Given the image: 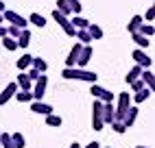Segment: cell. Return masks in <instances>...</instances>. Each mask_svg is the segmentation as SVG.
Here are the masks:
<instances>
[{
	"label": "cell",
	"instance_id": "obj_1",
	"mask_svg": "<svg viewBox=\"0 0 155 148\" xmlns=\"http://www.w3.org/2000/svg\"><path fill=\"white\" fill-rule=\"evenodd\" d=\"M61 76H64L66 81H83V83H96L98 74L96 72H90L85 68H66L64 72H61Z\"/></svg>",
	"mask_w": 155,
	"mask_h": 148
},
{
	"label": "cell",
	"instance_id": "obj_2",
	"mask_svg": "<svg viewBox=\"0 0 155 148\" xmlns=\"http://www.w3.org/2000/svg\"><path fill=\"white\" fill-rule=\"evenodd\" d=\"M103 109H105V102H103V100L96 98L94 102H92V129H94V131H103V126H105Z\"/></svg>",
	"mask_w": 155,
	"mask_h": 148
},
{
	"label": "cell",
	"instance_id": "obj_3",
	"mask_svg": "<svg viewBox=\"0 0 155 148\" xmlns=\"http://www.w3.org/2000/svg\"><path fill=\"white\" fill-rule=\"evenodd\" d=\"M131 94L129 92H120L118 94V98H116V120L118 122H122L125 120V115H127V111H129V107H131Z\"/></svg>",
	"mask_w": 155,
	"mask_h": 148
},
{
	"label": "cell",
	"instance_id": "obj_4",
	"mask_svg": "<svg viewBox=\"0 0 155 148\" xmlns=\"http://www.w3.org/2000/svg\"><path fill=\"white\" fill-rule=\"evenodd\" d=\"M46 87H48V76H46V74H42V76L33 83V96H35V100H42V98H44Z\"/></svg>",
	"mask_w": 155,
	"mask_h": 148
},
{
	"label": "cell",
	"instance_id": "obj_5",
	"mask_svg": "<svg viewBox=\"0 0 155 148\" xmlns=\"http://www.w3.org/2000/svg\"><path fill=\"white\" fill-rule=\"evenodd\" d=\"M131 57H133V61H136L138 66H142L144 70H149V68H151V63H153V59H151L142 48H136V50L131 52Z\"/></svg>",
	"mask_w": 155,
	"mask_h": 148
},
{
	"label": "cell",
	"instance_id": "obj_6",
	"mask_svg": "<svg viewBox=\"0 0 155 148\" xmlns=\"http://www.w3.org/2000/svg\"><path fill=\"white\" fill-rule=\"evenodd\" d=\"M81 50H83V44H81V41L70 48L68 57H66V68H77V61H79V57H81Z\"/></svg>",
	"mask_w": 155,
	"mask_h": 148
},
{
	"label": "cell",
	"instance_id": "obj_7",
	"mask_svg": "<svg viewBox=\"0 0 155 148\" xmlns=\"http://www.w3.org/2000/svg\"><path fill=\"white\" fill-rule=\"evenodd\" d=\"M5 15V22H9V24H13V26H20V28H26V24H28V20H24L20 13H15V11H7L2 13Z\"/></svg>",
	"mask_w": 155,
	"mask_h": 148
},
{
	"label": "cell",
	"instance_id": "obj_8",
	"mask_svg": "<svg viewBox=\"0 0 155 148\" xmlns=\"http://www.w3.org/2000/svg\"><path fill=\"white\" fill-rule=\"evenodd\" d=\"M18 89H20V87H18V83H9V85H7L2 92H0V105H7L11 98H15Z\"/></svg>",
	"mask_w": 155,
	"mask_h": 148
},
{
	"label": "cell",
	"instance_id": "obj_9",
	"mask_svg": "<svg viewBox=\"0 0 155 148\" xmlns=\"http://www.w3.org/2000/svg\"><path fill=\"white\" fill-rule=\"evenodd\" d=\"M31 111L39 113V115H50V113H53V105H46L42 100H33V102H31Z\"/></svg>",
	"mask_w": 155,
	"mask_h": 148
},
{
	"label": "cell",
	"instance_id": "obj_10",
	"mask_svg": "<svg viewBox=\"0 0 155 148\" xmlns=\"http://www.w3.org/2000/svg\"><path fill=\"white\" fill-rule=\"evenodd\" d=\"M15 83H18V87L22 89V92H33V81L28 79V74H26V72H20Z\"/></svg>",
	"mask_w": 155,
	"mask_h": 148
},
{
	"label": "cell",
	"instance_id": "obj_11",
	"mask_svg": "<svg viewBox=\"0 0 155 148\" xmlns=\"http://www.w3.org/2000/svg\"><path fill=\"white\" fill-rule=\"evenodd\" d=\"M31 66H33V55H28V52H24V55L18 57V61H15V68L20 72H26Z\"/></svg>",
	"mask_w": 155,
	"mask_h": 148
},
{
	"label": "cell",
	"instance_id": "obj_12",
	"mask_svg": "<svg viewBox=\"0 0 155 148\" xmlns=\"http://www.w3.org/2000/svg\"><path fill=\"white\" fill-rule=\"evenodd\" d=\"M103 115H105V124H114V122H116V107H114V102H105Z\"/></svg>",
	"mask_w": 155,
	"mask_h": 148
},
{
	"label": "cell",
	"instance_id": "obj_13",
	"mask_svg": "<svg viewBox=\"0 0 155 148\" xmlns=\"http://www.w3.org/2000/svg\"><path fill=\"white\" fill-rule=\"evenodd\" d=\"M138 107H136V105H131V107H129V111H127V115H125V120H122V122H125V126H127V129H129V126H133V124H136V120H138Z\"/></svg>",
	"mask_w": 155,
	"mask_h": 148
},
{
	"label": "cell",
	"instance_id": "obj_14",
	"mask_svg": "<svg viewBox=\"0 0 155 148\" xmlns=\"http://www.w3.org/2000/svg\"><path fill=\"white\" fill-rule=\"evenodd\" d=\"M90 59H92V46H83L81 57H79V61H77V68H85Z\"/></svg>",
	"mask_w": 155,
	"mask_h": 148
},
{
	"label": "cell",
	"instance_id": "obj_15",
	"mask_svg": "<svg viewBox=\"0 0 155 148\" xmlns=\"http://www.w3.org/2000/svg\"><path fill=\"white\" fill-rule=\"evenodd\" d=\"M142 70H144V68H142V66H138V63H136V66H133V68H131V70L127 72V76H125V81H127L129 85H131L133 81H138V79L142 76Z\"/></svg>",
	"mask_w": 155,
	"mask_h": 148
},
{
	"label": "cell",
	"instance_id": "obj_16",
	"mask_svg": "<svg viewBox=\"0 0 155 148\" xmlns=\"http://www.w3.org/2000/svg\"><path fill=\"white\" fill-rule=\"evenodd\" d=\"M70 22H72V26H74L77 31L90 28V24H92V22H87V20H85L83 15H72V18H70Z\"/></svg>",
	"mask_w": 155,
	"mask_h": 148
},
{
	"label": "cell",
	"instance_id": "obj_17",
	"mask_svg": "<svg viewBox=\"0 0 155 148\" xmlns=\"http://www.w3.org/2000/svg\"><path fill=\"white\" fill-rule=\"evenodd\" d=\"M142 24H144V15H133L131 22L127 24V31H129V33H138Z\"/></svg>",
	"mask_w": 155,
	"mask_h": 148
},
{
	"label": "cell",
	"instance_id": "obj_18",
	"mask_svg": "<svg viewBox=\"0 0 155 148\" xmlns=\"http://www.w3.org/2000/svg\"><path fill=\"white\" fill-rule=\"evenodd\" d=\"M142 81L147 83V87H149L151 92H155V72H151V70H142Z\"/></svg>",
	"mask_w": 155,
	"mask_h": 148
},
{
	"label": "cell",
	"instance_id": "obj_19",
	"mask_svg": "<svg viewBox=\"0 0 155 148\" xmlns=\"http://www.w3.org/2000/svg\"><path fill=\"white\" fill-rule=\"evenodd\" d=\"M131 39L136 41V44H138V48H142V50L151 44V39H149V37H144V35L140 33V31H138V33H131Z\"/></svg>",
	"mask_w": 155,
	"mask_h": 148
},
{
	"label": "cell",
	"instance_id": "obj_20",
	"mask_svg": "<svg viewBox=\"0 0 155 148\" xmlns=\"http://www.w3.org/2000/svg\"><path fill=\"white\" fill-rule=\"evenodd\" d=\"M0 44H2V48H5V50H11V52L20 48V46H18V39H13V37H9V35H5L2 39H0Z\"/></svg>",
	"mask_w": 155,
	"mask_h": 148
},
{
	"label": "cell",
	"instance_id": "obj_21",
	"mask_svg": "<svg viewBox=\"0 0 155 148\" xmlns=\"http://www.w3.org/2000/svg\"><path fill=\"white\" fill-rule=\"evenodd\" d=\"M55 5H57V11H61V13H64V15H68V18H70L72 13H74V11H72V7L68 5V0H57Z\"/></svg>",
	"mask_w": 155,
	"mask_h": 148
},
{
	"label": "cell",
	"instance_id": "obj_22",
	"mask_svg": "<svg viewBox=\"0 0 155 148\" xmlns=\"http://www.w3.org/2000/svg\"><path fill=\"white\" fill-rule=\"evenodd\" d=\"M149 96H151V89H149V87H144L142 92H136V94H133V102H136V105H142Z\"/></svg>",
	"mask_w": 155,
	"mask_h": 148
},
{
	"label": "cell",
	"instance_id": "obj_23",
	"mask_svg": "<svg viewBox=\"0 0 155 148\" xmlns=\"http://www.w3.org/2000/svg\"><path fill=\"white\" fill-rule=\"evenodd\" d=\"M0 146H2V148H18L13 144V137L9 133H0Z\"/></svg>",
	"mask_w": 155,
	"mask_h": 148
},
{
	"label": "cell",
	"instance_id": "obj_24",
	"mask_svg": "<svg viewBox=\"0 0 155 148\" xmlns=\"http://www.w3.org/2000/svg\"><path fill=\"white\" fill-rule=\"evenodd\" d=\"M77 39H79L83 46H90L92 35H90V31H87V28H83V31H77Z\"/></svg>",
	"mask_w": 155,
	"mask_h": 148
},
{
	"label": "cell",
	"instance_id": "obj_25",
	"mask_svg": "<svg viewBox=\"0 0 155 148\" xmlns=\"http://www.w3.org/2000/svg\"><path fill=\"white\" fill-rule=\"evenodd\" d=\"M28 44H31V31L24 28V31H22V35L18 37V46H20V48H26Z\"/></svg>",
	"mask_w": 155,
	"mask_h": 148
},
{
	"label": "cell",
	"instance_id": "obj_26",
	"mask_svg": "<svg viewBox=\"0 0 155 148\" xmlns=\"http://www.w3.org/2000/svg\"><path fill=\"white\" fill-rule=\"evenodd\" d=\"M28 22H31V24H35V26H39V28H44V26H46V18H44V15H39V13H31Z\"/></svg>",
	"mask_w": 155,
	"mask_h": 148
},
{
	"label": "cell",
	"instance_id": "obj_27",
	"mask_svg": "<svg viewBox=\"0 0 155 148\" xmlns=\"http://www.w3.org/2000/svg\"><path fill=\"white\" fill-rule=\"evenodd\" d=\"M15 98H18V102H33V100H35L33 92H22V89L15 94Z\"/></svg>",
	"mask_w": 155,
	"mask_h": 148
},
{
	"label": "cell",
	"instance_id": "obj_28",
	"mask_svg": "<svg viewBox=\"0 0 155 148\" xmlns=\"http://www.w3.org/2000/svg\"><path fill=\"white\" fill-rule=\"evenodd\" d=\"M90 94H92V96H94V98H103V94H105V87H101V85H96V83H92V85H90Z\"/></svg>",
	"mask_w": 155,
	"mask_h": 148
},
{
	"label": "cell",
	"instance_id": "obj_29",
	"mask_svg": "<svg viewBox=\"0 0 155 148\" xmlns=\"http://www.w3.org/2000/svg\"><path fill=\"white\" fill-rule=\"evenodd\" d=\"M61 122H64V120H61L59 115H55V113L46 115V124H48V126H53V129H57V126H61Z\"/></svg>",
	"mask_w": 155,
	"mask_h": 148
},
{
	"label": "cell",
	"instance_id": "obj_30",
	"mask_svg": "<svg viewBox=\"0 0 155 148\" xmlns=\"http://www.w3.org/2000/svg\"><path fill=\"white\" fill-rule=\"evenodd\" d=\"M33 68H37L39 72L44 74V72L48 70V63H46V61H44L42 57H33Z\"/></svg>",
	"mask_w": 155,
	"mask_h": 148
},
{
	"label": "cell",
	"instance_id": "obj_31",
	"mask_svg": "<svg viewBox=\"0 0 155 148\" xmlns=\"http://www.w3.org/2000/svg\"><path fill=\"white\" fill-rule=\"evenodd\" d=\"M90 35H92V39H103V28L98 26V24H90Z\"/></svg>",
	"mask_w": 155,
	"mask_h": 148
},
{
	"label": "cell",
	"instance_id": "obj_32",
	"mask_svg": "<svg viewBox=\"0 0 155 148\" xmlns=\"http://www.w3.org/2000/svg\"><path fill=\"white\" fill-rule=\"evenodd\" d=\"M11 137H13V144H15L18 148H24V146H26V140H24L22 133H13Z\"/></svg>",
	"mask_w": 155,
	"mask_h": 148
},
{
	"label": "cell",
	"instance_id": "obj_33",
	"mask_svg": "<svg viewBox=\"0 0 155 148\" xmlns=\"http://www.w3.org/2000/svg\"><path fill=\"white\" fill-rule=\"evenodd\" d=\"M140 33H142L144 37H153L155 26H151V24H142V26H140Z\"/></svg>",
	"mask_w": 155,
	"mask_h": 148
},
{
	"label": "cell",
	"instance_id": "obj_34",
	"mask_svg": "<svg viewBox=\"0 0 155 148\" xmlns=\"http://www.w3.org/2000/svg\"><path fill=\"white\" fill-rule=\"evenodd\" d=\"M68 5L72 7V11H74V15H81V11H83V5H81L79 0H68Z\"/></svg>",
	"mask_w": 155,
	"mask_h": 148
},
{
	"label": "cell",
	"instance_id": "obj_35",
	"mask_svg": "<svg viewBox=\"0 0 155 148\" xmlns=\"http://www.w3.org/2000/svg\"><path fill=\"white\" fill-rule=\"evenodd\" d=\"M22 31H24V28H20V26H13V24H9V37L18 39L20 35H22Z\"/></svg>",
	"mask_w": 155,
	"mask_h": 148
},
{
	"label": "cell",
	"instance_id": "obj_36",
	"mask_svg": "<svg viewBox=\"0 0 155 148\" xmlns=\"http://www.w3.org/2000/svg\"><path fill=\"white\" fill-rule=\"evenodd\" d=\"M26 74H28V79H31V81H33V83H35V81H37L39 76H42V72H39L37 68H33V66H31V68L26 70Z\"/></svg>",
	"mask_w": 155,
	"mask_h": 148
},
{
	"label": "cell",
	"instance_id": "obj_37",
	"mask_svg": "<svg viewBox=\"0 0 155 148\" xmlns=\"http://www.w3.org/2000/svg\"><path fill=\"white\" fill-rule=\"evenodd\" d=\"M144 87H147V83L142 81V76H140L138 81H133V83H131V89H133V94H136V92H142Z\"/></svg>",
	"mask_w": 155,
	"mask_h": 148
},
{
	"label": "cell",
	"instance_id": "obj_38",
	"mask_svg": "<svg viewBox=\"0 0 155 148\" xmlns=\"http://www.w3.org/2000/svg\"><path fill=\"white\" fill-rule=\"evenodd\" d=\"M111 129L116 131V133H125V131H127V126H125V122H118V120H116V122L111 124Z\"/></svg>",
	"mask_w": 155,
	"mask_h": 148
},
{
	"label": "cell",
	"instance_id": "obj_39",
	"mask_svg": "<svg viewBox=\"0 0 155 148\" xmlns=\"http://www.w3.org/2000/svg\"><path fill=\"white\" fill-rule=\"evenodd\" d=\"M144 20H147V22H153V20H155V7L147 9V13H144Z\"/></svg>",
	"mask_w": 155,
	"mask_h": 148
},
{
	"label": "cell",
	"instance_id": "obj_40",
	"mask_svg": "<svg viewBox=\"0 0 155 148\" xmlns=\"http://www.w3.org/2000/svg\"><path fill=\"white\" fill-rule=\"evenodd\" d=\"M5 35H9V26H2V24H0V39H2Z\"/></svg>",
	"mask_w": 155,
	"mask_h": 148
},
{
	"label": "cell",
	"instance_id": "obj_41",
	"mask_svg": "<svg viewBox=\"0 0 155 148\" xmlns=\"http://www.w3.org/2000/svg\"><path fill=\"white\" fill-rule=\"evenodd\" d=\"M83 148H101V144H98V142H90V144L83 146Z\"/></svg>",
	"mask_w": 155,
	"mask_h": 148
},
{
	"label": "cell",
	"instance_id": "obj_42",
	"mask_svg": "<svg viewBox=\"0 0 155 148\" xmlns=\"http://www.w3.org/2000/svg\"><path fill=\"white\" fill-rule=\"evenodd\" d=\"M7 11V7H5V2H2V0H0V13H5Z\"/></svg>",
	"mask_w": 155,
	"mask_h": 148
},
{
	"label": "cell",
	"instance_id": "obj_43",
	"mask_svg": "<svg viewBox=\"0 0 155 148\" xmlns=\"http://www.w3.org/2000/svg\"><path fill=\"white\" fill-rule=\"evenodd\" d=\"M70 148H81V144H77V142H72V144H70Z\"/></svg>",
	"mask_w": 155,
	"mask_h": 148
},
{
	"label": "cell",
	"instance_id": "obj_44",
	"mask_svg": "<svg viewBox=\"0 0 155 148\" xmlns=\"http://www.w3.org/2000/svg\"><path fill=\"white\" fill-rule=\"evenodd\" d=\"M136 148H153V146H136Z\"/></svg>",
	"mask_w": 155,
	"mask_h": 148
},
{
	"label": "cell",
	"instance_id": "obj_45",
	"mask_svg": "<svg viewBox=\"0 0 155 148\" xmlns=\"http://www.w3.org/2000/svg\"><path fill=\"white\" fill-rule=\"evenodd\" d=\"M153 7H155V2H153Z\"/></svg>",
	"mask_w": 155,
	"mask_h": 148
},
{
	"label": "cell",
	"instance_id": "obj_46",
	"mask_svg": "<svg viewBox=\"0 0 155 148\" xmlns=\"http://www.w3.org/2000/svg\"><path fill=\"white\" fill-rule=\"evenodd\" d=\"M105 148H109V146H105Z\"/></svg>",
	"mask_w": 155,
	"mask_h": 148
}]
</instances>
